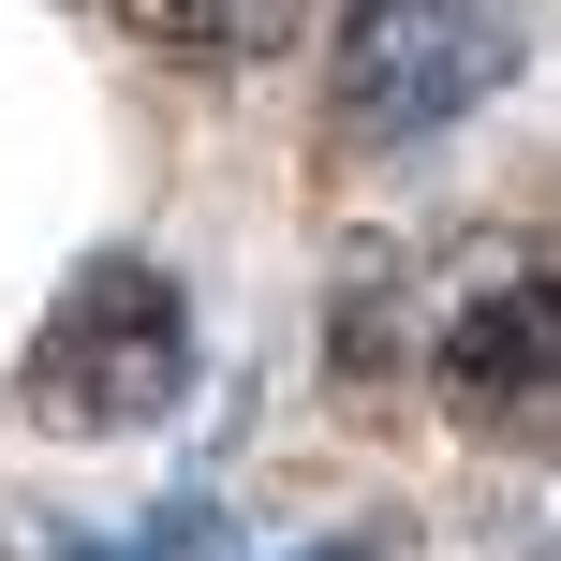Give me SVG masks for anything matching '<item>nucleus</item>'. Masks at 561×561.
<instances>
[{"mask_svg":"<svg viewBox=\"0 0 561 561\" xmlns=\"http://www.w3.org/2000/svg\"><path fill=\"white\" fill-rule=\"evenodd\" d=\"M444 414L473 428H561V266H517V280H473L428 355Z\"/></svg>","mask_w":561,"mask_h":561,"instance_id":"7ed1b4c3","label":"nucleus"},{"mask_svg":"<svg viewBox=\"0 0 561 561\" xmlns=\"http://www.w3.org/2000/svg\"><path fill=\"white\" fill-rule=\"evenodd\" d=\"M15 399H30V428H59V444L163 428L178 399H193V296H178V266L89 252V266L45 296V325H30Z\"/></svg>","mask_w":561,"mask_h":561,"instance_id":"f257e3e1","label":"nucleus"},{"mask_svg":"<svg viewBox=\"0 0 561 561\" xmlns=\"http://www.w3.org/2000/svg\"><path fill=\"white\" fill-rule=\"evenodd\" d=\"M134 45H163L178 75H252V59L296 30V0H104Z\"/></svg>","mask_w":561,"mask_h":561,"instance_id":"20e7f679","label":"nucleus"},{"mask_svg":"<svg viewBox=\"0 0 561 561\" xmlns=\"http://www.w3.org/2000/svg\"><path fill=\"white\" fill-rule=\"evenodd\" d=\"M503 75H517V30L488 0H355L325 45V148L340 163H399V148L458 134Z\"/></svg>","mask_w":561,"mask_h":561,"instance_id":"f03ea898","label":"nucleus"},{"mask_svg":"<svg viewBox=\"0 0 561 561\" xmlns=\"http://www.w3.org/2000/svg\"><path fill=\"white\" fill-rule=\"evenodd\" d=\"M296 561H399V533L369 517V533H340V547H296Z\"/></svg>","mask_w":561,"mask_h":561,"instance_id":"39448f33","label":"nucleus"}]
</instances>
